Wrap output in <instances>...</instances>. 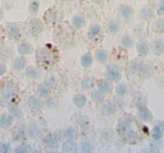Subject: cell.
Instances as JSON below:
<instances>
[{"label":"cell","mask_w":164,"mask_h":153,"mask_svg":"<svg viewBox=\"0 0 164 153\" xmlns=\"http://www.w3.org/2000/svg\"><path fill=\"white\" fill-rule=\"evenodd\" d=\"M18 93V88L13 83H7L0 92V103L2 105L8 104L14 100Z\"/></svg>","instance_id":"1"},{"label":"cell","mask_w":164,"mask_h":153,"mask_svg":"<svg viewBox=\"0 0 164 153\" xmlns=\"http://www.w3.org/2000/svg\"><path fill=\"white\" fill-rule=\"evenodd\" d=\"M43 29V24L39 19H33L29 25V30L31 34L36 36Z\"/></svg>","instance_id":"2"},{"label":"cell","mask_w":164,"mask_h":153,"mask_svg":"<svg viewBox=\"0 0 164 153\" xmlns=\"http://www.w3.org/2000/svg\"><path fill=\"white\" fill-rule=\"evenodd\" d=\"M36 59H37L38 62H39L41 65H43L50 62L51 56L46 50H41L38 51L36 53Z\"/></svg>","instance_id":"3"},{"label":"cell","mask_w":164,"mask_h":153,"mask_svg":"<svg viewBox=\"0 0 164 153\" xmlns=\"http://www.w3.org/2000/svg\"><path fill=\"white\" fill-rule=\"evenodd\" d=\"M138 113H139V117L143 121H150L152 119V114L150 113L149 109L146 107H141L138 109Z\"/></svg>","instance_id":"4"},{"label":"cell","mask_w":164,"mask_h":153,"mask_svg":"<svg viewBox=\"0 0 164 153\" xmlns=\"http://www.w3.org/2000/svg\"><path fill=\"white\" fill-rule=\"evenodd\" d=\"M153 51L156 54H162L164 53V40L158 39L154 42Z\"/></svg>","instance_id":"5"},{"label":"cell","mask_w":164,"mask_h":153,"mask_svg":"<svg viewBox=\"0 0 164 153\" xmlns=\"http://www.w3.org/2000/svg\"><path fill=\"white\" fill-rule=\"evenodd\" d=\"M63 150L65 152H75L77 151V145L72 140H68L63 144Z\"/></svg>","instance_id":"6"},{"label":"cell","mask_w":164,"mask_h":153,"mask_svg":"<svg viewBox=\"0 0 164 153\" xmlns=\"http://www.w3.org/2000/svg\"><path fill=\"white\" fill-rule=\"evenodd\" d=\"M74 102L76 106L79 108H82L87 103V98L83 94H77L74 98Z\"/></svg>","instance_id":"7"},{"label":"cell","mask_w":164,"mask_h":153,"mask_svg":"<svg viewBox=\"0 0 164 153\" xmlns=\"http://www.w3.org/2000/svg\"><path fill=\"white\" fill-rule=\"evenodd\" d=\"M153 9L149 6L143 7V9L141 10L140 11V16L143 18V19H148L151 18L153 15Z\"/></svg>","instance_id":"8"},{"label":"cell","mask_w":164,"mask_h":153,"mask_svg":"<svg viewBox=\"0 0 164 153\" xmlns=\"http://www.w3.org/2000/svg\"><path fill=\"white\" fill-rule=\"evenodd\" d=\"M107 76L113 81H117L120 77V74L115 68H109L107 70Z\"/></svg>","instance_id":"9"},{"label":"cell","mask_w":164,"mask_h":153,"mask_svg":"<svg viewBox=\"0 0 164 153\" xmlns=\"http://www.w3.org/2000/svg\"><path fill=\"white\" fill-rule=\"evenodd\" d=\"M81 86L85 89H89L91 88L94 86V80L91 77H87L82 80Z\"/></svg>","instance_id":"10"},{"label":"cell","mask_w":164,"mask_h":153,"mask_svg":"<svg viewBox=\"0 0 164 153\" xmlns=\"http://www.w3.org/2000/svg\"><path fill=\"white\" fill-rule=\"evenodd\" d=\"M27 104H28V106L33 110H38L39 109V101L37 98H34V97H31L29 98Z\"/></svg>","instance_id":"11"},{"label":"cell","mask_w":164,"mask_h":153,"mask_svg":"<svg viewBox=\"0 0 164 153\" xmlns=\"http://www.w3.org/2000/svg\"><path fill=\"white\" fill-rule=\"evenodd\" d=\"M92 62V57L90 53H87L82 57L81 58V63L83 67H89L91 65Z\"/></svg>","instance_id":"12"},{"label":"cell","mask_w":164,"mask_h":153,"mask_svg":"<svg viewBox=\"0 0 164 153\" xmlns=\"http://www.w3.org/2000/svg\"><path fill=\"white\" fill-rule=\"evenodd\" d=\"M153 30L155 32L162 33L164 32V20L163 19H159L153 26Z\"/></svg>","instance_id":"13"},{"label":"cell","mask_w":164,"mask_h":153,"mask_svg":"<svg viewBox=\"0 0 164 153\" xmlns=\"http://www.w3.org/2000/svg\"><path fill=\"white\" fill-rule=\"evenodd\" d=\"M26 64V61L23 58H17L14 62V68L17 70H22Z\"/></svg>","instance_id":"14"},{"label":"cell","mask_w":164,"mask_h":153,"mask_svg":"<svg viewBox=\"0 0 164 153\" xmlns=\"http://www.w3.org/2000/svg\"><path fill=\"white\" fill-rule=\"evenodd\" d=\"M95 58H96L97 60L100 62H104L107 60V53H106L105 50H98L96 51L95 53Z\"/></svg>","instance_id":"15"},{"label":"cell","mask_w":164,"mask_h":153,"mask_svg":"<svg viewBox=\"0 0 164 153\" xmlns=\"http://www.w3.org/2000/svg\"><path fill=\"white\" fill-rule=\"evenodd\" d=\"M111 88V85L109 82L106 81H101L99 85H98V89L102 93H106V92H109Z\"/></svg>","instance_id":"16"},{"label":"cell","mask_w":164,"mask_h":153,"mask_svg":"<svg viewBox=\"0 0 164 153\" xmlns=\"http://www.w3.org/2000/svg\"><path fill=\"white\" fill-rule=\"evenodd\" d=\"M120 14L123 17H126V18H128L132 14V9H131V7H128V6H122V7H120Z\"/></svg>","instance_id":"17"},{"label":"cell","mask_w":164,"mask_h":153,"mask_svg":"<svg viewBox=\"0 0 164 153\" xmlns=\"http://www.w3.org/2000/svg\"><path fill=\"white\" fill-rule=\"evenodd\" d=\"M138 53L142 56H144L146 54H147L148 53V46L146 42H141L138 45Z\"/></svg>","instance_id":"18"},{"label":"cell","mask_w":164,"mask_h":153,"mask_svg":"<svg viewBox=\"0 0 164 153\" xmlns=\"http://www.w3.org/2000/svg\"><path fill=\"white\" fill-rule=\"evenodd\" d=\"M26 76L31 77V78H35L39 75V71H38L35 67L33 66H29L26 70Z\"/></svg>","instance_id":"19"},{"label":"cell","mask_w":164,"mask_h":153,"mask_svg":"<svg viewBox=\"0 0 164 153\" xmlns=\"http://www.w3.org/2000/svg\"><path fill=\"white\" fill-rule=\"evenodd\" d=\"M31 46L27 43H23L19 46L18 48V51L22 54H26L31 52Z\"/></svg>","instance_id":"20"},{"label":"cell","mask_w":164,"mask_h":153,"mask_svg":"<svg viewBox=\"0 0 164 153\" xmlns=\"http://www.w3.org/2000/svg\"><path fill=\"white\" fill-rule=\"evenodd\" d=\"M83 23H84V19L81 15H76L73 18V24L75 27H81L83 25Z\"/></svg>","instance_id":"21"},{"label":"cell","mask_w":164,"mask_h":153,"mask_svg":"<svg viewBox=\"0 0 164 153\" xmlns=\"http://www.w3.org/2000/svg\"><path fill=\"white\" fill-rule=\"evenodd\" d=\"M11 120L9 116H3L0 118V127L1 128H7L11 124Z\"/></svg>","instance_id":"22"},{"label":"cell","mask_w":164,"mask_h":153,"mask_svg":"<svg viewBox=\"0 0 164 153\" xmlns=\"http://www.w3.org/2000/svg\"><path fill=\"white\" fill-rule=\"evenodd\" d=\"M107 30L110 34H116L118 32V30H119V25L115 22H110L108 24Z\"/></svg>","instance_id":"23"},{"label":"cell","mask_w":164,"mask_h":153,"mask_svg":"<svg viewBox=\"0 0 164 153\" xmlns=\"http://www.w3.org/2000/svg\"><path fill=\"white\" fill-rule=\"evenodd\" d=\"M99 32H100V27H99V26L94 25L90 28L88 34H89V36L91 38H94L95 37Z\"/></svg>","instance_id":"24"},{"label":"cell","mask_w":164,"mask_h":153,"mask_svg":"<svg viewBox=\"0 0 164 153\" xmlns=\"http://www.w3.org/2000/svg\"><path fill=\"white\" fill-rule=\"evenodd\" d=\"M134 42L131 37L128 35H125L122 38V44L126 47H131L133 45Z\"/></svg>","instance_id":"25"},{"label":"cell","mask_w":164,"mask_h":153,"mask_svg":"<svg viewBox=\"0 0 164 153\" xmlns=\"http://www.w3.org/2000/svg\"><path fill=\"white\" fill-rule=\"evenodd\" d=\"M38 92H39V94L42 97H47L48 94H49V89L47 88V86H45L44 85H40L39 86V88H38Z\"/></svg>","instance_id":"26"},{"label":"cell","mask_w":164,"mask_h":153,"mask_svg":"<svg viewBox=\"0 0 164 153\" xmlns=\"http://www.w3.org/2000/svg\"><path fill=\"white\" fill-rule=\"evenodd\" d=\"M10 112H11L12 116H14V117H17V118H20L23 116L21 110L19 108H17V107H12V108H11Z\"/></svg>","instance_id":"27"},{"label":"cell","mask_w":164,"mask_h":153,"mask_svg":"<svg viewBox=\"0 0 164 153\" xmlns=\"http://www.w3.org/2000/svg\"><path fill=\"white\" fill-rule=\"evenodd\" d=\"M152 136L154 137V139L155 140H159L162 137V131L159 127H155L153 128L152 131Z\"/></svg>","instance_id":"28"},{"label":"cell","mask_w":164,"mask_h":153,"mask_svg":"<svg viewBox=\"0 0 164 153\" xmlns=\"http://www.w3.org/2000/svg\"><path fill=\"white\" fill-rule=\"evenodd\" d=\"M19 30L16 26H11L8 29V35L10 38H14L19 34Z\"/></svg>","instance_id":"29"},{"label":"cell","mask_w":164,"mask_h":153,"mask_svg":"<svg viewBox=\"0 0 164 153\" xmlns=\"http://www.w3.org/2000/svg\"><path fill=\"white\" fill-rule=\"evenodd\" d=\"M127 86H125L124 84H121L119 86H118V87L116 88V92L119 95H124L125 93H127Z\"/></svg>","instance_id":"30"},{"label":"cell","mask_w":164,"mask_h":153,"mask_svg":"<svg viewBox=\"0 0 164 153\" xmlns=\"http://www.w3.org/2000/svg\"><path fill=\"white\" fill-rule=\"evenodd\" d=\"M44 142L48 145H54L56 143V140L51 135H48L44 138Z\"/></svg>","instance_id":"31"},{"label":"cell","mask_w":164,"mask_h":153,"mask_svg":"<svg viewBox=\"0 0 164 153\" xmlns=\"http://www.w3.org/2000/svg\"><path fill=\"white\" fill-rule=\"evenodd\" d=\"M92 99L94 101H100L102 99H103V95L101 94L100 92H98V91H94L93 93H92Z\"/></svg>","instance_id":"32"},{"label":"cell","mask_w":164,"mask_h":153,"mask_svg":"<svg viewBox=\"0 0 164 153\" xmlns=\"http://www.w3.org/2000/svg\"><path fill=\"white\" fill-rule=\"evenodd\" d=\"M29 10H30V11L31 13H34V14L36 13L38 11V10H39V3H38V2L34 1V2H31V4L29 6Z\"/></svg>","instance_id":"33"},{"label":"cell","mask_w":164,"mask_h":153,"mask_svg":"<svg viewBox=\"0 0 164 153\" xmlns=\"http://www.w3.org/2000/svg\"><path fill=\"white\" fill-rule=\"evenodd\" d=\"M66 136L69 138H73V137H75V136H76V132L73 128H70L66 132Z\"/></svg>","instance_id":"34"},{"label":"cell","mask_w":164,"mask_h":153,"mask_svg":"<svg viewBox=\"0 0 164 153\" xmlns=\"http://www.w3.org/2000/svg\"><path fill=\"white\" fill-rule=\"evenodd\" d=\"M80 146H81V150H82V151L86 152H90V146L87 142L85 141L82 142V143L80 144Z\"/></svg>","instance_id":"35"},{"label":"cell","mask_w":164,"mask_h":153,"mask_svg":"<svg viewBox=\"0 0 164 153\" xmlns=\"http://www.w3.org/2000/svg\"><path fill=\"white\" fill-rule=\"evenodd\" d=\"M28 150L26 148L25 146H19L17 147L15 150H14V152L15 153H24V152H27Z\"/></svg>","instance_id":"36"},{"label":"cell","mask_w":164,"mask_h":153,"mask_svg":"<svg viewBox=\"0 0 164 153\" xmlns=\"http://www.w3.org/2000/svg\"><path fill=\"white\" fill-rule=\"evenodd\" d=\"M8 152V146L3 143H0V153H7Z\"/></svg>","instance_id":"37"},{"label":"cell","mask_w":164,"mask_h":153,"mask_svg":"<svg viewBox=\"0 0 164 153\" xmlns=\"http://www.w3.org/2000/svg\"><path fill=\"white\" fill-rule=\"evenodd\" d=\"M109 107H107V104H106L105 105H104V107H103V109L104 110H106V113L108 114L110 113V112H112V106H111V104H109V105H108Z\"/></svg>","instance_id":"38"},{"label":"cell","mask_w":164,"mask_h":153,"mask_svg":"<svg viewBox=\"0 0 164 153\" xmlns=\"http://www.w3.org/2000/svg\"><path fill=\"white\" fill-rule=\"evenodd\" d=\"M6 72V67L4 65L0 64V75H2L4 73Z\"/></svg>","instance_id":"39"},{"label":"cell","mask_w":164,"mask_h":153,"mask_svg":"<svg viewBox=\"0 0 164 153\" xmlns=\"http://www.w3.org/2000/svg\"><path fill=\"white\" fill-rule=\"evenodd\" d=\"M158 13L159 14H164V5L160 6V7L158 10Z\"/></svg>","instance_id":"40"},{"label":"cell","mask_w":164,"mask_h":153,"mask_svg":"<svg viewBox=\"0 0 164 153\" xmlns=\"http://www.w3.org/2000/svg\"><path fill=\"white\" fill-rule=\"evenodd\" d=\"M94 2H96V3H101V2H103V0H92Z\"/></svg>","instance_id":"41"},{"label":"cell","mask_w":164,"mask_h":153,"mask_svg":"<svg viewBox=\"0 0 164 153\" xmlns=\"http://www.w3.org/2000/svg\"><path fill=\"white\" fill-rule=\"evenodd\" d=\"M2 17H3V13H2V10L0 9V19H2Z\"/></svg>","instance_id":"42"},{"label":"cell","mask_w":164,"mask_h":153,"mask_svg":"<svg viewBox=\"0 0 164 153\" xmlns=\"http://www.w3.org/2000/svg\"><path fill=\"white\" fill-rule=\"evenodd\" d=\"M162 1H164V0H162Z\"/></svg>","instance_id":"43"}]
</instances>
